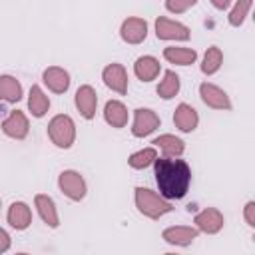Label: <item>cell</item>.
<instances>
[{
  "instance_id": "cell-18",
  "label": "cell",
  "mask_w": 255,
  "mask_h": 255,
  "mask_svg": "<svg viewBox=\"0 0 255 255\" xmlns=\"http://www.w3.org/2000/svg\"><path fill=\"white\" fill-rule=\"evenodd\" d=\"M128 118H129V112H128V108H126L120 100H110V102H106L104 120H106L112 128H124V126L128 124Z\"/></svg>"
},
{
  "instance_id": "cell-15",
  "label": "cell",
  "mask_w": 255,
  "mask_h": 255,
  "mask_svg": "<svg viewBox=\"0 0 255 255\" xmlns=\"http://www.w3.org/2000/svg\"><path fill=\"white\" fill-rule=\"evenodd\" d=\"M6 217H8V223L18 231L28 229L30 223H32V211L24 201H14L8 207V215Z\"/></svg>"
},
{
  "instance_id": "cell-4",
  "label": "cell",
  "mask_w": 255,
  "mask_h": 255,
  "mask_svg": "<svg viewBox=\"0 0 255 255\" xmlns=\"http://www.w3.org/2000/svg\"><path fill=\"white\" fill-rule=\"evenodd\" d=\"M58 185H60L62 193H64L66 197H70L72 201H80V199L86 197V181H84V177H82L78 171H74V169L62 171L60 177H58Z\"/></svg>"
},
{
  "instance_id": "cell-10",
  "label": "cell",
  "mask_w": 255,
  "mask_h": 255,
  "mask_svg": "<svg viewBox=\"0 0 255 255\" xmlns=\"http://www.w3.org/2000/svg\"><path fill=\"white\" fill-rule=\"evenodd\" d=\"M28 129H30V124H28V118L24 112L20 110H14L8 114V118L2 122V131L12 137V139H24L28 135Z\"/></svg>"
},
{
  "instance_id": "cell-30",
  "label": "cell",
  "mask_w": 255,
  "mask_h": 255,
  "mask_svg": "<svg viewBox=\"0 0 255 255\" xmlns=\"http://www.w3.org/2000/svg\"><path fill=\"white\" fill-rule=\"evenodd\" d=\"M8 249H10V235L4 229H0V253H4Z\"/></svg>"
},
{
  "instance_id": "cell-12",
  "label": "cell",
  "mask_w": 255,
  "mask_h": 255,
  "mask_svg": "<svg viewBox=\"0 0 255 255\" xmlns=\"http://www.w3.org/2000/svg\"><path fill=\"white\" fill-rule=\"evenodd\" d=\"M96 106H98V94L92 86H80L76 90V108L82 114V118L92 120L96 116Z\"/></svg>"
},
{
  "instance_id": "cell-28",
  "label": "cell",
  "mask_w": 255,
  "mask_h": 255,
  "mask_svg": "<svg viewBox=\"0 0 255 255\" xmlns=\"http://www.w3.org/2000/svg\"><path fill=\"white\" fill-rule=\"evenodd\" d=\"M197 0H165V8L173 14H183L187 12L191 6H195Z\"/></svg>"
},
{
  "instance_id": "cell-3",
  "label": "cell",
  "mask_w": 255,
  "mask_h": 255,
  "mask_svg": "<svg viewBox=\"0 0 255 255\" xmlns=\"http://www.w3.org/2000/svg\"><path fill=\"white\" fill-rule=\"evenodd\" d=\"M48 137L52 139L54 145L62 147V149H68L72 147L74 139H76V124L70 116L66 114H58L50 120L48 124Z\"/></svg>"
},
{
  "instance_id": "cell-1",
  "label": "cell",
  "mask_w": 255,
  "mask_h": 255,
  "mask_svg": "<svg viewBox=\"0 0 255 255\" xmlns=\"http://www.w3.org/2000/svg\"><path fill=\"white\" fill-rule=\"evenodd\" d=\"M153 175L159 193L165 199H181L191 185V169L187 161L177 157H155Z\"/></svg>"
},
{
  "instance_id": "cell-6",
  "label": "cell",
  "mask_w": 255,
  "mask_h": 255,
  "mask_svg": "<svg viewBox=\"0 0 255 255\" xmlns=\"http://www.w3.org/2000/svg\"><path fill=\"white\" fill-rule=\"evenodd\" d=\"M155 36L159 40H189L191 32L185 24L181 22H175V20H169L165 16H159L155 20Z\"/></svg>"
},
{
  "instance_id": "cell-2",
  "label": "cell",
  "mask_w": 255,
  "mask_h": 255,
  "mask_svg": "<svg viewBox=\"0 0 255 255\" xmlns=\"http://www.w3.org/2000/svg\"><path fill=\"white\" fill-rule=\"evenodd\" d=\"M135 207L141 215H145L149 219H157L173 209L165 197L157 195L155 191H151L147 187H135Z\"/></svg>"
},
{
  "instance_id": "cell-19",
  "label": "cell",
  "mask_w": 255,
  "mask_h": 255,
  "mask_svg": "<svg viewBox=\"0 0 255 255\" xmlns=\"http://www.w3.org/2000/svg\"><path fill=\"white\" fill-rule=\"evenodd\" d=\"M161 237L169 245H189L197 237V229L195 227H187V225H175V227L163 229Z\"/></svg>"
},
{
  "instance_id": "cell-25",
  "label": "cell",
  "mask_w": 255,
  "mask_h": 255,
  "mask_svg": "<svg viewBox=\"0 0 255 255\" xmlns=\"http://www.w3.org/2000/svg\"><path fill=\"white\" fill-rule=\"evenodd\" d=\"M221 64H223V54H221V50H219L217 46H211V48H207V52H205V56H203L201 72L207 74V76H211V74H215V72L221 68Z\"/></svg>"
},
{
  "instance_id": "cell-17",
  "label": "cell",
  "mask_w": 255,
  "mask_h": 255,
  "mask_svg": "<svg viewBox=\"0 0 255 255\" xmlns=\"http://www.w3.org/2000/svg\"><path fill=\"white\" fill-rule=\"evenodd\" d=\"M159 70H161V64H159V60L153 58V56H139V58L135 60V64H133V72H135V76H137L141 82H151V80H155L157 74H159Z\"/></svg>"
},
{
  "instance_id": "cell-14",
  "label": "cell",
  "mask_w": 255,
  "mask_h": 255,
  "mask_svg": "<svg viewBox=\"0 0 255 255\" xmlns=\"http://www.w3.org/2000/svg\"><path fill=\"white\" fill-rule=\"evenodd\" d=\"M173 124H175L177 129L189 133V131H193L197 128L199 116H197L195 108H191L189 104H179L175 108V114H173Z\"/></svg>"
},
{
  "instance_id": "cell-27",
  "label": "cell",
  "mask_w": 255,
  "mask_h": 255,
  "mask_svg": "<svg viewBox=\"0 0 255 255\" xmlns=\"http://www.w3.org/2000/svg\"><path fill=\"white\" fill-rule=\"evenodd\" d=\"M251 4H253V0H237L235 2V6H233V10L229 12V16H227V20H229V24L231 26H241L243 22H245V18H247V14H249V10H251Z\"/></svg>"
},
{
  "instance_id": "cell-16",
  "label": "cell",
  "mask_w": 255,
  "mask_h": 255,
  "mask_svg": "<svg viewBox=\"0 0 255 255\" xmlns=\"http://www.w3.org/2000/svg\"><path fill=\"white\" fill-rule=\"evenodd\" d=\"M34 203H36V209H38V213H40V217H42V221L48 225V227H58V223H60V217H58V211H56V203H54V199L52 197H48V195H44V193H38L36 197H34Z\"/></svg>"
},
{
  "instance_id": "cell-23",
  "label": "cell",
  "mask_w": 255,
  "mask_h": 255,
  "mask_svg": "<svg viewBox=\"0 0 255 255\" xmlns=\"http://www.w3.org/2000/svg\"><path fill=\"white\" fill-rule=\"evenodd\" d=\"M22 98V84L14 76H0V100L14 104Z\"/></svg>"
},
{
  "instance_id": "cell-20",
  "label": "cell",
  "mask_w": 255,
  "mask_h": 255,
  "mask_svg": "<svg viewBox=\"0 0 255 255\" xmlns=\"http://www.w3.org/2000/svg\"><path fill=\"white\" fill-rule=\"evenodd\" d=\"M163 58L169 64L175 66H189L197 60V52L193 48H179V46H167L163 50Z\"/></svg>"
},
{
  "instance_id": "cell-26",
  "label": "cell",
  "mask_w": 255,
  "mask_h": 255,
  "mask_svg": "<svg viewBox=\"0 0 255 255\" xmlns=\"http://www.w3.org/2000/svg\"><path fill=\"white\" fill-rule=\"evenodd\" d=\"M155 157H157L155 147H145V149H139V151L131 153L129 159H128V163L133 169H145L147 165H151L155 161Z\"/></svg>"
},
{
  "instance_id": "cell-24",
  "label": "cell",
  "mask_w": 255,
  "mask_h": 255,
  "mask_svg": "<svg viewBox=\"0 0 255 255\" xmlns=\"http://www.w3.org/2000/svg\"><path fill=\"white\" fill-rule=\"evenodd\" d=\"M179 86H181L179 76H177L173 70H165L163 80H161L159 86H157V94H159V98H163V100H171V98L177 96Z\"/></svg>"
},
{
  "instance_id": "cell-22",
  "label": "cell",
  "mask_w": 255,
  "mask_h": 255,
  "mask_svg": "<svg viewBox=\"0 0 255 255\" xmlns=\"http://www.w3.org/2000/svg\"><path fill=\"white\" fill-rule=\"evenodd\" d=\"M28 110L32 112L34 118H42L48 110H50V100L48 96L42 92L40 86H32L30 88V96H28Z\"/></svg>"
},
{
  "instance_id": "cell-31",
  "label": "cell",
  "mask_w": 255,
  "mask_h": 255,
  "mask_svg": "<svg viewBox=\"0 0 255 255\" xmlns=\"http://www.w3.org/2000/svg\"><path fill=\"white\" fill-rule=\"evenodd\" d=\"M211 4H213L217 10H225V8L231 4V0H211Z\"/></svg>"
},
{
  "instance_id": "cell-5",
  "label": "cell",
  "mask_w": 255,
  "mask_h": 255,
  "mask_svg": "<svg viewBox=\"0 0 255 255\" xmlns=\"http://www.w3.org/2000/svg\"><path fill=\"white\" fill-rule=\"evenodd\" d=\"M159 116L149 110V108H137L133 112V124H131V133L135 137H143L149 135L151 131H155L159 128Z\"/></svg>"
},
{
  "instance_id": "cell-29",
  "label": "cell",
  "mask_w": 255,
  "mask_h": 255,
  "mask_svg": "<svg viewBox=\"0 0 255 255\" xmlns=\"http://www.w3.org/2000/svg\"><path fill=\"white\" fill-rule=\"evenodd\" d=\"M243 217L249 227H255V201H247L243 207Z\"/></svg>"
},
{
  "instance_id": "cell-9",
  "label": "cell",
  "mask_w": 255,
  "mask_h": 255,
  "mask_svg": "<svg viewBox=\"0 0 255 255\" xmlns=\"http://www.w3.org/2000/svg\"><path fill=\"white\" fill-rule=\"evenodd\" d=\"M120 36L128 44H141L145 40V36H147V22L143 18H137V16L126 18L122 22Z\"/></svg>"
},
{
  "instance_id": "cell-7",
  "label": "cell",
  "mask_w": 255,
  "mask_h": 255,
  "mask_svg": "<svg viewBox=\"0 0 255 255\" xmlns=\"http://www.w3.org/2000/svg\"><path fill=\"white\" fill-rule=\"evenodd\" d=\"M102 80L112 92H116L120 96H124L128 92V72L122 64H116V62L108 64L102 72Z\"/></svg>"
},
{
  "instance_id": "cell-13",
  "label": "cell",
  "mask_w": 255,
  "mask_h": 255,
  "mask_svg": "<svg viewBox=\"0 0 255 255\" xmlns=\"http://www.w3.org/2000/svg\"><path fill=\"white\" fill-rule=\"evenodd\" d=\"M42 80L48 86V90H52L54 94H64L70 88V74L60 66L46 68L42 74Z\"/></svg>"
},
{
  "instance_id": "cell-21",
  "label": "cell",
  "mask_w": 255,
  "mask_h": 255,
  "mask_svg": "<svg viewBox=\"0 0 255 255\" xmlns=\"http://www.w3.org/2000/svg\"><path fill=\"white\" fill-rule=\"evenodd\" d=\"M153 145L159 147L165 157H179L183 153V149H185V143L179 137L171 135V133H163V135L155 137L153 139Z\"/></svg>"
},
{
  "instance_id": "cell-32",
  "label": "cell",
  "mask_w": 255,
  "mask_h": 255,
  "mask_svg": "<svg viewBox=\"0 0 255 255\" xmlns=\"http://www.w3.org/2000/svg\"><path fill=\"white\" fill-rule=\"evenodd\" d=\"M0 207H2V201H0Z\"/></svg>"
},
{
  "instance_id": "cell-11",
  "label": "cell",
  "mask_w": 255,
  "mask_h": 255,
  "mask_svg": "<svg viewBox=\"0 0 255 255\" xmlns=\"http://www.w3.org/2000/svg\"><path fill=\"white\" fill-rule=\"evenodd\" d=\"M193 221H195V225H197V231H203V233H209V235L221 231V227H223V223H225L223 213H221L219 209H215V207H205V209H201V211L195 215Z\"/></svg>"
},
{
  "instance_id": "cell-8",
  "label": "cell",
  "mask_w": 255,
  "mask_h": 255,
  "mask_svg": "<svg viewBox=\"0 0 255 255\" xmlns=\"http://www.w3.org/2000/svg\"><path fill=\"white\" fill-rule=\"evenodd\" d=\"M199 96L203 100L205 106L213 108V110H231V100L229 96L225 94V90H221L219 86L215 84H209V82H203L199 86Z\"/></svg>"
}]
</instances>
